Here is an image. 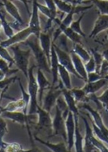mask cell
I'll list each match as a JSON object with an SVG mask.
<instances>
[{
	"instance_id": "ab89813d",
	"label": "cell",
	"mask_w": 108,
	"mask_h": 152,
	"mask_svg": "<svg viewBox=\"0 0 108 152\" xmlns=\"http://www.w3.org/2000/svg\"><path fill=\"white\" fill-rule=\"evenodd\" d=\"M46 3V6L49 7L50 11L51 12V15H52V19L53 20H55L56 19V16H57V7H56L55 3L54 2V0H44Z\"/></svg>"
},
{
	"instance_id": "9a60e30c",
	"label": "cell",
	"mask_w": 108,
	"mask_h": 152,
	"mask_svg": "<svg viewBox=\"0 0 108 152\" xmlns=\"http://www.w3.org/2000/svg\"><path fill=\"white\" fill-rule=\"evenodd\" d=\"M39 41H40L41 47L46 56L48 63L50 66V51H51V47H52V42H51V33L50 32H44L41 33L40 37H39Z\"/></svg>"
},
{
	"instance_id": "603a6c76",
	"label": "cell",
	"mask_w": 108,
	"mask_h": 152,
	"mask_svg": "<svg viewBox=\"0 0 108 152\" xmlns=\"http://www.w3.org/2000/svg\"><path fill=\"white\" fill-rule=\"evenodd\" d=\"M6 13L7 11L5 9V7L2 5V8L0 11V18H1V25H2V28L5 33V35L7 37L10 38L14 35V29L11 26L10 23L6 20Z\"/></svg>"
},
{
	"instance_id": "7a4b0ae2",
	"label": "cell",
	"mask_w": 108,
	"mask_h": 152,
	"mask_svg": "<svg viewBox=\"0 0 108 152\" xmlns=\"http://www.w3.org/2000/svg\"><path fill=\"white\" fill-rule=\"evenodd\" d=\"M11 50L13 51L14 59H15V64L16 65L19 70L24 73L26 79H28V60L30 57L32 50L29 48L27 50H21L18 45H13L10 47Z\"/></svg>"
},
{
	"instance_id": "cb8c5ba5",
	"label": "cell",
	"mask_w": 108,
	"mask_h": 152,
	"mask_svg": "<svg viewBox=\"0 0 108 152\" xmlns=\"http://www.w3.org/2000/svg\"><path fill=\"white\" fill-rule=\"evenodd\" d=\"M75 124H76V129H75V150L77 152L84 151V138L80 132L79 125H78V115H74Z\"/></svg>"
},
{
	"instance_id": "1f68e13d",
	"label": "cell",
	"mask_w": 108,
	"mask_h": 152,
	"mask_svg": "<svg viewBox=\"0 0 108 152\" xmlns=\"http://www.w3.org/2000/svg\"><path fill=\"white\" fill-rule=\"evenodd\" d=\"M71 92L77 102H85V101L87 100L85 99H88L87 98L86 93L85 92V90L83 89H77V88H74V89H72Z\"/></svg>"
},
{
	"instance_id": "e0dca14e",
	"label": "cell",
	"mask_w": 108,
	"mask_h": 152,
	"mask_svg": "<svg viewBox=\"0 0 108 152\" xmlns=\"http://www.w3.org/2000/svg\"><path fill=\"white\" fill-rule=\"evenodd\" d=\"M71 57L73 64H74V67L76 68L77 72L79 73L81 77L83 78V81L87 83L88 82V72H87L85 64H84L83 60L81 59L80 56L77 55L74 51H71Z\"/></svg>"
},
{
	"instance_id": "ac0fdd59",
	"label": "cell",
	"mask_w": 108,
	"mask_h": 152,
	"mask_svg": "<svg viewBox=\"0 0 108 152\" xmlns=\"http://www.w3.org/2000/svg\"><path fill=\"white\" fill-rule=\"evenodd\" d=\"M108 29V15H101L99 14V17L96 20L93 29L91 32L90 37H94L99 34L101 32L105 31Z\"/></svg>"
},
{
	"instance_id": "4dcf8cb0",
	"label": "cell",
	"mask_w": 108,
	"mask_h": 152,
	"mask_svg": "<svg viewBox=\"0 0 108 152\" xmlns=\"http://www.w3.org/2000/svg\"><path fill=\"white\" fill-rule=\"evenodd\" d=\"M0 69L1 72H3L4 74L6 75V77L12 76L14 73H16L19 71V69H10V66L8 62H7L4 59H1L0 60Z\"/></svg>"
},
{
	"instance_id": "30bf717a",
	"label": "cell",
	"mask_w": 108,
	"mask_h": 152,
	"mask_svg": "<svg viewBox=\"0 0 108 152\" xmlns=\"http://www.w3.org/2000/svg\"><path fill=\"white\" fill-rule=\"evenodd\" d=\"M61 94L62 89L61 90H56V89H55V87L54 88L51 87L50 89L49 92L47 93V94L45 97L42 107L47 112H50L53 107L56 105V101Z\"/></svg>"
},
{
	"instance_id": "db71d44e",
	"label": "cell",
	"mask_w": 108,
	"mask_h": 152,
	"mask_svg": "<svg viewBox=\"0 0 108 152\" xmlns=\"http://www.w3.org/2000/svg\"><path fill=\"white\" fill-rule=\"evenodd\" d=\"M28 3H33V1H34V0H28Z\"/></svg>"
},
{
	"instance_id": "7c38bea8",
	"label": "cell",
	"mask_w": 108,
	"mask_h": 152,
	"mask_svg": "<svg viewBox=\"0 0 108 152\" xmlns=\"http://www.w3.org/2000/svg\"><path fill=\"white\" fill-rule=\"evenodd\" d=\"M59 59L55 51L54 44L52 42L51 51H50V69H51V75H52V85L51 87L54 88L56 83L59 82Z\"/></svg>"
},
{
	"instance_id": "f35d334b",
	"label": "cell",
	"mask_w": 108,
	"mask_h": 152,
	"mask_svg": "<svg viewBox=\"0 0 108 152\" xmlns=\"http://www.w3.org/2000/svg\"><path fill=\"white\" fill-rule=\"evenodd\" d=\"M0 55H1V57L6 60L7 62H8L9 64L10 68L15 64V59H14V57L10 55V53L7 51V48L3 47H1V49H0Z\"/></svg>"
},
{
	"instance_id": "f5cc1de1",
	"label": "cell",
	"mask_w": 108,
	"mask_h": 152,
	"mask_svg": "<svg viewBox=\"0 0 108 152\" xmlns=\"http://www.w3.org/2000/svg\"><path fill=\"white\" fill-rule=\"evenodd\" d=\"M106 31H107V40H108V29H107Z\"/></svg>"
},
{
	"instance_id": "f546056e",
	"label": "cell",
	"mask_w": 108,
	"mask_h": 152,
	"mask_svg": "<svg viewBox=\"0 0 108 152\" xmlns=\"http://www.w3.org/2000/svg\"><path fill=\"white\" fill-rule=\"evenodd\" d=\"M93 4L96 5L101 15H108V1L107 0H90Z\"/></svg>"
},
{
	"instance_id": "3957f363",
	"label": "cell",
	"mask_w": 108,
	"mask_h": 152,
	"mask_svg": "<svg viewBox=\"0 0 108 152\" xmlns=\"http://www.w3.org/2000/svg\"><path fill=\"white\" fill-rule=\"evenodd\" d=\"M35 66H32L28 69V93L30 94V105L28 110V115H34L37 114V106L38 104V84H37V78L34 77V69Z\"/></svg>"
},
{
	"instance_id": "5bb4252c",
	"label": "cell",
	"mask_w": 108,
	"mask_h": 152,
	"mask_svg": "<svg viewBox=\"0 0 108 152\" xmlns=\"http://www.w3.org/2000/svg\"><path fill=\"white\" fill-rule=\"evenodd\" d=\"M37 114L38 115L37 125L39 126V128H46L51 129L53 128V121L50 115V112L45 110L42 106L38 105Z\"/></svg>"
},
{
	"instance_id": "681fc988",
	"label": "cell",
	"mask_w": 108,
	"mask_h": 152,
	"mask_svg": "<svg viewBox=\"0 0 108 152\" xmlns=\"http://www.w3.org/2000/svg\"><path fill=\"white\" fill-rule=\"evenodd\" d=\"M102 54V56H103V57H104V59L108 60V44L107 45H106L105 49L103 50Z\"/></svg>"
},
{
	"instance_id": "f1b7e54d",
	"label": "cell",
	"mask_w": 108,
	"mask_h": 152,
	"mask_svg": "<svg viewBox=\"0 0 108 152\" xmlns=\"http://www.w3.org/2000/svg\"><path fill=\"white\" fill-rule=\"evenodd\" d=\"M56 107H58L60 110L62 111V113H63V117L67 120L68 118V115L70 112V110H69V107H68L67 102L65 101L64 97L63 96V94H61L60 96L58 98V99L56 101Z\"/></svg>"
},
{
	"instance_id": "816d5d0a",
	"label": "cell",
	"mask_w": 108,
	"mask_h": 152,
	"mask_svg": "<svg viewBox=\"0 0 108 152\" xmlns=\"http://www.w3.org/2000/svg\"><path fill=\"white\" fill-rule=\"evenodd\" d=\"M83 1L84 0H76V3H77V5H80V4L83 3Z\"/></svg>"
},
{
	"instance_id": "5b68a950",
	"label": "cell",
	"mask_w": 108,
	"mask_h": 152,
	"mask_svg": "<svg viewBox=\"0 0 108 152\" xmlns=\"http://www.w3.org/2000/svg\"><path fill=\"white\" fill-rule=\"evenodd\" d=\"M32 115H28L24 112H18V111H16V112H1V116L3 118L11 120L14 122L19 123L21 125H26L31 140H32V135H31L30 129L28 127V123L33 117Z\"/></svg>"
},
{
	"instance_id": "b9f144b4",
	"label": "cell",
	"mask_w": 108,
	"mask_h": 152,
	"mask_svg": "<svg viewBox=\"0 0 108 152\" xmlns=\"http://www.w3.org/2000/svg\"><path fill=\"white\" fill-rule=\"evenodd\" d=\"M99 74L102 76V78L108 79V60L107 59H103V62H102L100 71H99Z\"/></svg>"
},
{
	"instance_id": "c3c4849f",
	"label": "cell",
	"mask_w": 108,
	"mask_h": 152,
	"mask_svg": "<svg viewBox=\"0 0 108 152\" xmlns=\"http://www.w3.org/2000/svg\"><path fill=\"white\" fill-rule=\"evenodd\" d=\"M11 1H15V0H11ZM20 1H21L22 3H24V5H25V8H26V11H27V13H28V16H31V12H30V11H29V8H28V0H20Z\"/></svg>"
},
{
	"instance_id": "4316f807",
	"label": "cell",
	"mask_w": 108,
	"mask_h": 152,
	"mask_svg": "<svg viewBox=\"0 0 108 152\" xmlns=\"http://www.w3.org/2000/svg\"><path fill=\"white\" fill-rule=\"evenodd\" d=\"M72 51H74L77 55L80 56L85 64L88 62L90 59V58L92 57V56H90V53L88 52L86 50H85L83 47H82V44L73 43Z\"/></svg>"
},
{
	"instance_id": "484cf974",
	"label": "cell",
	"mask_w": 108,
	"mask_h": 152,
	"mask_svg": "<svg viewBox=\"0 0 108 152\" xmlns=\"http://www.w3.org/2000/svg\"><path fill=\"white\" fill-rule=\"evenodd\" d=\"M59 77L61 79L63 85L68 90H72V83L71 77H70V72L68 69L64 68L63 66L59 64Z\"/></svg>"
},
{
	"instance_id": "8d00e7d4",
	"label": "cell",
	"mask_w": 108,
	"mask_h": 152,
	"mask_svg": "<svg viewBox=\"0 0 108 152\" xmlns=\"http://www.w3.org/2000/svg\"><path fill=\"white\" fill-rule=\"evenodd\" d=\"M17 79L18 77H10L7 78V77L5 79H3L1 81V90H2V93H1V99H3V94L5 93V91H6L8 88H9L10 85L12 84V82H14L15 81H17Z\"/></svg>"
},
{
	"instance_id": "277c9868",
	"label": "cell",
	"mask_w": 108,
	"mask_h": 152,
	"mask_svg": "<svg viewBox=\"0 0 108 152\" xmlns=\"http://www.w3.org/2000/svg\"><path fill=\"white\" fill-rule=\"evenodd\" d=\"M54 44V47H55V51L57 53V56H58V59H59V64L63 65L64 68H66L68 69L70 73L73 74L74 76H76L78 79H80L83 81V78L80 77L79 73L77 72L76 68L74 67V64H73V61L72 59L71 55H68V53L67 51H65L63 49H61L60 47L56 45L55 42H53Z\"/></svg>"
},
{
	"instance_id": "d6a6232c",
	"label": "cell",
	"mask_w": 108,
	"mask_h": 152,
	"mask_svg": "<svg viewBox=\"0 0 108 152\" xmlns=\"http://www.w3.org/2000/svg\"><path fill=\"white\" fill-rule=\"evenodd\" d=\"M54 2L55 3L57 8L60 10L62 12H64L66 14H68L70 12L73 8V6H74L71 3H66V2L62 1V0H54Z\"/></svg>"
},
{
	"instance_id": "83f0119b",
	"label": "cell",
	"mask_w": 108,
	"mask_h": 152,
	"mask_svg": "<svg viewBox=\"0 0 108 152\" xmlns=\"http://www.w3.org/2000/svg\"><path fill=\"white\" fill-rule=\"evenodd\" d=\"M0 151H25V150L19 143H7L1 140Z\"/></svg>"
},
{
	"instance_id": "9c48e42d",
	"label": "cell",
	"mask_w": 108,
	"mask_h": 152,
	"mask_svg": "<svg viewBox=\"0 0 108 152\" xmlns=\"http://www.w3.org/2000/svg\"><path fill=\"white\" fill-rule=\"evenodd\" d=\"M75 124L74 114L72 112H69L68 118L66 120V131H67V145L68 151H72V146L75 145Z\"/></svg>"
},
{
	"instance_id": "d590c367",
	"label": "cell",
	"mask_w": 108,
	"mask_h": 152,
	"mask_svg": "<svg viewBox=\"0 0 108 152\" xmlns=\"http://www.w3.org/2000/svg\"><path fill=\"white\" fill-rule=\"evenodd\" d=\"M77 5H74L73 8L72 10L70 12L67 14V16H65L64 19L61 21V25L65 26V27H70L71 24L73 22V16L75 13H78L77 8Z\"/></svg>"
},
{
	"instance_id": "f907efd6",
	"label": "cell",
	"mask_w": 108,
	"mask_h": 152,
	"mask_svg": "<svg viewBox=\"0 0 108 152\" xmlns=\"http://www.w3.org/2000/svg\"><path fill=\"white\" fill-rule=\"evenodd\" d=\"M62 1H64L66 3H71L72 5H77V3H76V0H62Z\"/></svg>"
},
{
	"instance_id": "4fadbf2b",
	"label": "cell",
	"mask_w": 108,
	"mask_h": 152,
	"mask_svg": "<svg viewBox=\"0 0 108 152\" xmlns=\"http://www.w3.org/2000/svg\"><path fill=\"white\" fill-rule=\"evenodd\" d=\"M81 108L85 109L86 111L90 112V114L91 115L93 118V121L95 123V124L98 126V127L101 129V130L104 133L106 136L108 137V129L105 126V124L103 123V121H102V118L100 113H99L98 111H96L93 108H92L89 104H87L85 102H84L82 105L80 106Z\"/></svg>"
},
{
	"instance_id": "52a82bcc",
	"label": "cell",
	"mask_w": 108,
	"mask_h": 152,
	"mask_svg": "<svg viewBox=\"0 0 108 152\" xmlns=\"http://www.w3.org/2000/svg\"><path fill=\"white\" fill-rule=\"evenodd\" d=\"M32 34H33V32L31 30V28L28 26L27 28L17 32L16 34L13 35L12 37L8 38L7 40L2 41L1 42V47L7 48V47H12V46L15 45V44L22 43L26 40H28V37H30Z\"/></svg>"
},
{
	"instance_id": "7dc6e473",
	"label": "cell",
	"mask_w": 108,
	"mask_h": 152,
	"mask_svg": "<svg viewBox=\"0 0 108 152\" xmlns=\"http://www.w3.org/2000/svg\"><path fill=\"white\" fill-rule=\"evenodd\" d=\"M7 133H8V131H7V123L4 121V118L1 116V131H0L1 140H3V137Z\"/></svg>"
},
{
	"instance_id": "f6af8a7d",
	"label": "cell",
	"mask_w": 108,
	"mask_h": 152,
	"mask_svg": "<svg viewBox=\"0 0 108 152\" xmlns=\"http://www.w3.org/2000/svg\"><path fill=\"white\" fill-rule=\"evenodd\" d=\"M37 7H38V9L40 10L41 12L42 13L43 15H45L46 16H47L49 19H51L53 20L52 19V15H51V12H50V11L49 7L47 6H44V5H42L40 3H37Z\"/></svg>"
},
{
	"instance_id": "8992f818",
	"label": "cell",
	"mask_w": 108,
	"mask_h": 152,
	"mask_svg": "<svg viewBox=\"0 0 108 152\" xmlns=\"http://www.w3.org/2000/svg\"><path fill=\"white\" fill-rule=\"evenodd\" d=\"M55 115L53 120V130L54 135L61 136L65 142H67V131H66V120L63 117V113L60 109L55 106Z\"/></svg>"
},
{
	"instance_id": "74e56055",
	"label": "cell",
	"mask_w": 108,
	"mask_h": 152,
	"mask_svg": "<svg viewBox=\"0 0 108 152\" xmlns=\"http://www.w3.org/2000/svg\"><path fill=\"white\" fill-rule=\"evenodd\" d=\"M92 126H93V134L95 135L99 140H101L102 142L105 143H107L108 144V137L106 136L104 133L102 132L100 129H99L97 125L95 124V123L92 121Z\"/></svg>"
},
{
	"instance_id": "ffe728a7",
	"label": "cell",
	"mask_w": 108,
	"mask_h": 152,
	"mask_svg": "<svg viewBox=\"0 0 108 152\" xmlns=\"http://www.w3.org/2000/svg\"><path fill=\"white\" fill-rule=\"evenodd\" d=\"M1 5H3L5 7L7 12L9 13L10 15L15 19V20L20 23L22 25H25V23L23 21L21 16L20 15L17 7L13 4L11 0H1Z\"/></svg>"
},
{
	"instance_id": "d6986e66",
	"label": "cell",
	"mask_w": 108,
	"mask_h": 152,
	"mask_svg": "<svg viewBox=\"0 0 108 152\" xmlns=\"http://www.w3.org/2000/svg\"><path fill=\"white\" fill-rule=\"evenodd\" d=\"M60 88L62 89V94L64 97V99L68 104L70 112H72L74 115H79L78 107H77V102L75 100L74 97L72 95L71 90H68L64 87V86H61Z\"/></svg>"
},
{
	"instance_id": "2e32d148",
	"label": "cell",
	"mask_w": 108,
	"mask_h": 152,
	"mask_svg": "<svg viewBox=\"0 0 108 152\" xmlns=\"http://www.w3.org/2000/svg\"><path fill=\"white\" fill-rule=\"evenodd\" d=\"M85 125V145H84V151H99V150L93 145L92 137L93 136V131H92L91 127L87 121V119L85 116H81Z\"/></svg>"
},
{
	"instance_id": "44dd1931",
	"label": "cell",
	"mask_w": 108,
	"mask_h": 152,
	"mask_svg": "<svg viewBox=\"0 0 108 152\" xmlns=\"http://www.w3.org/2000/svg\"><path fill=\"white\" fill-rule=\"evenodd\" d=\"M54 21H55L58 25H59V28L61 29L62 31H63V34H65L68 38H69L70 40L73 42V43H79V44H82L81 42V41H80V34H78L77 33L74 31V30H72L70 27H65L63 25H61V21L60 20L56 17V19L54 20Z\"/></svg>"
},
{
	"instance_id": "836d02e7",
	"label": "cell",
	"mask_w": 108,
	"mask_h": 152,
	"mask_svg": "<svg viewBox=\"0 0 108 152\" xmlns=\"http://www.w3.org/2000/svg\"><path fill=\"white\" fill-rule=\"evenodd\" d=\"M90 52L92 53L93 57V59L95 60L96 72L99 73V71H100L101 65H102V62H103L104 57L102 56V53H99V51H97V50H94V49H90Z\"/></svg>"
},
{
	"instance_id": "8fae6325",
	"label": "cell",
	"mask_w": 108,
	"mask_h": 152,
	"mask_svg": "<svg viewBox=\"0 0 108 152\" xmlns=\"http://www.w3.org/2000/svg\"><path fill=\"white\" fill-rule=\"evenodd\" d=\"M44 72L38 68L37 72V84H38V103L39 105L42 106V97H43V92L44 90H46L47 88H51L50 83L49 81L47 80V78L46 77V76L44 75Z\"/></svg>"
},
{
	"instance_id": "60d3db41",
	"label": "cell",
	"mask_w": 108,
	"mask_h": 152,
	"mask_svg": "<svg viewBox=\"0 0 108 152\" xmlns=\"http://www.w3.org/2000/svg\"><path fill=\"white\" fill-rule=\"evenodd\" d=\"M85 69H86L88 73L96 72V63L93 56L90 58V59L88 62L85 64Z\"/></svg>"
},
{
	"instance_id": "bcb514c9",
	"label": "cell",
	"mask_w": 108,
	"mask_h": 152,
	"mask_svg": "<svg viewBox=\"0 0 108 152\" xmlns=\"http://www.w3.org/2000/svg\"><path fill=\"white\" fill-rule=\"evenodd\" d=\"M102 78V76L96 72L88 73V82H93V81H99Z\"/></svg>"
},
{
	"instance_id": "6da1fadb",
	"label": "cell",
	"mask_w": 108,
	"mask_h": 152,
	"mask_svg": "<svg viewBox=\"0 0 108 152\" xmlns=\"http://www.w3.org/2000/svg\"><path fill=\"white\" fill-rule=\"evenodd\" d=\"M38 39L37 37H35L34 40H30L28 39L24 42H22L23 44L26 45L27 47H28L31 49V50L33 51L34 58L36 59L37 64V67L41 68L44 72H48V73H51V69H50V66L46 56L45 55V53L42 49V47H39L38 45Z\"/></svg>"
},
{
	"instance_id": "7402d4cb",
	"label": "cell",
	"mask_w": 108,
	"mask_h": 152,
	"mask_svg": "<svg viewBox=\"0 0 108 152\" xmlns=\"http://www.w3.org/2000/svg\"><path fill=\"white\" fill-rule=\"evenodd\" d=\"M108 79L107 78H102L99 81H93V82H87L85 86L82 88L87 95H90L93 94H95L98 90H99L102 87H103L107 84Z\"/></svg>"
},
{
	"instance_id": "7bdbcfd3",
	"label": "cell",
	"mask_w": 108,
	"mask_h": 152,
	"mask_svg": "<svg viewBox=\"0 0 108 152\" xmlns=\"http://www.w3.org/2000/svg\"><path fill=\"white\" fill-rule=\"evenodd\" d=\"M98 99L102 102V107L105 108L106 112L108 113V89L102 94L101 96L98 97Z\"/></svg>"
},
{
	"instance_id": "ba28073f",
	"label": "cell",
	"mask_w": 108,
	"mask_h": 152,
	"mask_svg": "<svg viewBox=\"0 0 108 152\" xmlns=\"http://www.w3.org/2000/svg\"><path fill=\"white\" fill-rule=\"evenodd\" d=\"M33 10L31 12L30 20L28 23V27L31 28L35 37L39 38L41 34V25L40 20H39V15H38V7H37V0L33 1Z\"/></svg>"
},
{
	"instance_id": "ee69618b",
	"label": "cell",
	"mask_w": 108,
	"mask_h": 152,
	"mask_svg": "<svg viewBox=\"0 0 108 152\" xmlns=\"http://www.w3.org/2000/svg\"><path fill=\"white\" fill-rule=\"evenodd\" d=\"M17 81H18L20 88V90H21L22 99L25 100V102H26V104H27V106H28V104L30 103V94H29V93H26V92H25V89H24V87H23V86H22V83H21V81H20V78H18V79H17Z\"/></svg>"
},
{
	"instance_id": "d4e9b609",
	"label": "cell",
	"mask_w": 108,
	"mask_h": 152,
	"mask_svg": "<svg viewBox=\"0 0 108 152\" xmlns=\"http://www.w3.org/2000/svg\"><path fill=\"white\" fill-rule=\"evenodd\" d=\"M36 141L39 142L42 144H43L44 146H47L51 151L54 152H64V151H68V147L66 146L64 142H60V143H50L49 142H45L43 140H42L41 138H38L37 137H34Z\"/></svg>"
},
{
	"instance_id": "e575fe53",
	"label": "cell",
	"mask_w": 108,
	"mask_h": 152,
	"mask_svg": "<svg viewBox=\"0 0 108 152\" xmlns=\"http://www.w3.org/2000/svg\"><path fill=\"white\" fill-rule=\"evenodd\" d=\"M84 16H85V13L82 12L81 13V15L79 17V19L76 20V21H73L70 25V28L72 29V30H74L76 33H77L78 34H80L81 37H85V34L82 31V29H81V27H80V23H81V20H82V19H83Z\"/></svg>"
}]
</instances>
